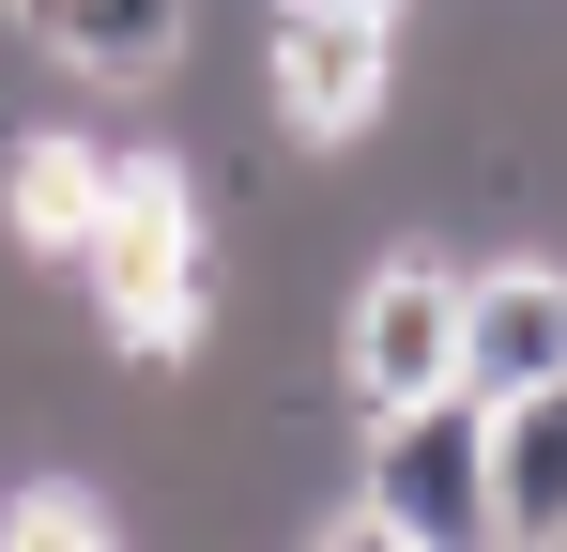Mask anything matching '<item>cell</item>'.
I'll return each mask as SVG.
<instances>
[{
    "instance_id": "5b68a950",
    "label": "cell",
    "mask_w": 567,
    "mask_h": 552,
    "mask_svg": "<svg viewBox=\"0 0 567 552\" xmlns=\"http://www.w3.org/2000/svg\"><path fill=\"white\" fill-rule=\"evenodd\" d=\"M107 184H123V139H78V123H0V246L16 262H78V231L107 215Z\"/></svg>"
},
{
    "instance_id": "8992f818",
    "label": "cell",
    "mask_w": 567,
    "mask_h": 552,
    "mask_svg": "<svg viewBox=\"0 0 567 552\" xmlns=\"http://www.w3.org/2000/svg\"><path fill=\"white\" fill-rule=\"evenodd\" d=\"M16 31H31V62L93 92H169V62L199 47V0H16Z\"/></svg>"
},
{
    "instance_id": "3957f363",
    "label": "cell",
    "mask_w": 567,
    "mask_h": 552,
    "mask_svg": "<svg viewBox=\"0 0 567 552\" xmlns=\"http://www.w3.org/2000/svg\"><path fill=\"white\" fill-rule=\"evenodd\" d=\"M338 384H353V415L461 384V262H445V246L399 231V246L353 262V292H338Z\"/></svg>"
},
{
    "instance_id": "9c48e42d",
    "label": "cell",
    "mask_w": 567,
    "mask_h": 552,
    "mask_svg": "<svg viewBox=\"0 0 567 552\" xmlns=\"http://www.w3.org/2000/svg\"><path fill=\"white\" fill-rule=\"evenodd\" d=\"M353 16H414V0H353Z\"/></svg>"
},
{
    "instance_id": "277c9868",
    "label": "cell",
    "mask_w": 567,
    "mask_h": 552,
    "mask_svg": "<svg viewBox=\"0 0 567 552\" xmlns=\"http://www.w3.org/2000/svg\"><path fill=\"white\" fill-rule=\"evenodd\" d=\"M567 368V246H475L461 262V384L475 399H522Z\"/></svg>"
},
{
    "instance_id": "6da1fadb",
    "label": "cell",
    "mask_w": 567,
    "mask_h": 552,
    "mask_svg": "<svg viewBox=\"0 0 567 552\" xmlns=\"http://www.w3.org/2000/svg\"><path fill=\"white\" fill-rule=\"evenodd\" d=\"M307 538H338V552H506V507H491V399H475V384L383 399L369 430H353V507H322Z\"/></svg>"
},
{
    "instance_id": "7a4b0ae2",
    "label": "cell",
    "mask_w": 567,
    "mask_h": 552,
    "mask_svg": "<svg viewBox=\"0 0 567 552\" xmlns=\"http://www.w3.org/2000/svg\"><path fill=\"white\" fill-rule=\"evenodd\" d=\"M261 108H277L291 154H353L383 108H399V16H353V0H261Z\"/></svg>"
},
{
    "instance_id": "ba28073f",
    "label": "cell",
    "mask_w": 567,
    "mask_h": 552,
    "mask_svg": "<svg viewBox=\"0 0 567 552\" xmlns=\"http://www.w3.org/2000/svg\"><path fill=\"white\" fill-rule=\"evenodd\" d=\"M123 522H138V507H107L93 476H16V491H0V538L16 552H93V538H123Z\"/></svg>"
},
{
    "instance_id": "52a82bcc",
    "label": "cell",
    "mask_w": 567,
    "mask_h": 552,
    "mask_svg": "<svg viewBox=\"0 0 567 552\" xmlns=\"http://www.w3.org/2000/svg\"><path fill=\"white\" fill-rule=\"evenodd\" d=\"M491 507H506L522 552H567V368L491 399Z\"/></svg>"
}]
</instances>
